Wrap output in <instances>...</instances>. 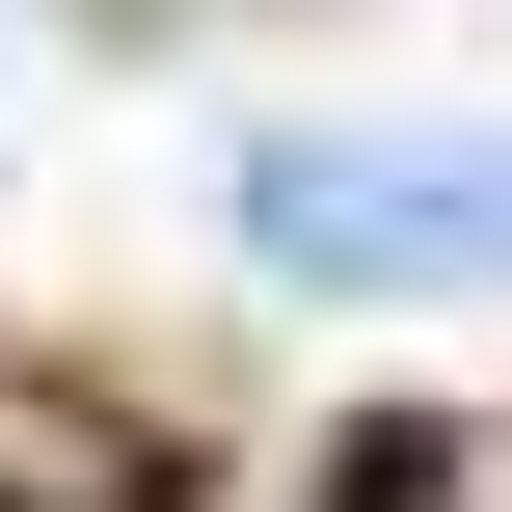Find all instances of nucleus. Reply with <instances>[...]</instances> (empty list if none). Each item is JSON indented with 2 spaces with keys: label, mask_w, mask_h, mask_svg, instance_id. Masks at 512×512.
I'll return each instance as SVG.
<instances>
[{
  "label": "nucleus",
  "mask_w": 512,
  "mask_h": 512,
  "mask_svg": "<svg viewBox=\"0 0 512 512\" xmlns=\"http://www.w3.org/2000/svg\"><path fill=\"white\" fill-rule=\"evenodd\" d=\"M216 243L297 297H512V108H270L216 135Z\"/></svg>",
  "instance_id": "1"
},
{
  "label": "nucleus",
  "mask_w": 512,
  "mask_h": 512,
  "mask_svg": "<svg viewBox=\"0 0 512 512\" xmlns=\"http://www.w3.org/2000/svg\"><path fill=\"white\" fill-rule=\"evenodd\" d=\"M378 512H512V432H405V459H378Z\"/></svg>",
  "instance_id": "2"
}]
</instances>
